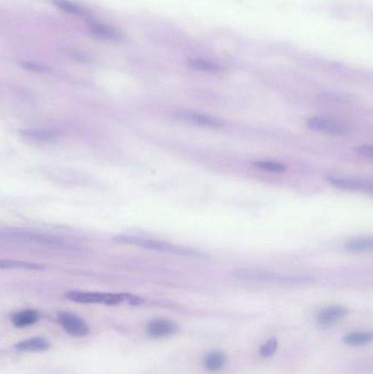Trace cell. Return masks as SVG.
<instances>
[{"label":"cell","mask_w":373,"mask_h":374,"mask_svg":"<svg viewBox=\"0 0 373 374\" xmlns=\"http://www.w3.org/2000/svg\"><path fill=\"white\" fill-rule=\"evenodd\" d=\"M0 241L10 243H33L54 247H66L67 244L56 237L36 231L22 229H0Z\"/></svg>","instance_id":"obj_1"},{"label":"cell","mask_w":373,"mask_h":374,"mask_svg":"<svg viewBox=\"0 0 373 374\" xmlns=\"http://www.w3.org/2000/svg\"><path fill=\"white\" fill-rule=\"evenodd\" d=\"M68 300L77 303H94V304H106L116 305L122 302H128L130 304H139L142 302L139 298L130 295H114V294H101V292H85V291H70L66 294Z\"/></svg>","instance_id":"obj_2"},{"label":"cell","mask_w":373,"mask_h":374,"mask_svg":"<svg viewBox=\"0 0 373 374\" xmlns=\"http://www.w3.org/2000/svg\"><path fill=\"white\" fill-rule=\"evenodd\" d=\"M116 242H120L123 244H128V245H134L138 247H142L146 250L151 251H159V252H170V253H177L182 255H196L197 253L194 251H189L183 247H178L175 245H172L170 243L159 241V240H153V239H146V237H139V236H117L114 239Z\"/></svg>","instance_id":"obj_3"},{"label":"cell","mask_w":373,"mask_h":374,"mask_svg":"<svg viewBox=\"0 0 373 374\" xmlns=\"http://www.w3.org/2000/svg\"><path fill=\"white\" fill-rule=\"evenodd\" d=\"M232 275L243 280H253V281H269V282H282V283H295V282H305L308 279L302 277H291L284 276L279 274L269 273L265 270L258 269H250L243 268L238 269L232 273Z\"/></svg>","instance_id":"obj_4"},{"label":"cell","mask_w":373,"mask_h":374,"mask_svg":"<svg viewBox=\"0 0 373 374\" xmlns=\"http://www.w3.org/2000/svg\"><path fill=\"white\" fill-rule=\"evenodd\" d=\"M307 125L313 131L335 136H345L350 132L347 124L343 123L341 120L323 116H313L308 118Z\"/></svg>","instance_id":"obj_5"},{"label":"cell","mask_w":373,"mask_h":374,"mask_svg":"<svg viewBox=\"0 0 373 374\" xmlns=\"http://www.w3.org/2000/svg\"><path fill=\"white\" fill-rule=\"evenodd\" d=\"M58 321L61 324V326L67 330L68 334L76 337H82L88 335L89 333L88 325L85 323L84 319H81L77 315L67 312H59Z\"/></svg>","instance_id":"obj_6"},{"label":"cell","mask_w":373,"mask_h":374,"mask_svg":"<svg viewBox=\"0 0 373 374\" xmlns=\"http://www.w3.org/2000/svg\"><path fill=\"white\" fill-rule=\"evenodd\" d=\"M177 117L183 120L190 121V123L205 126V127H222L223 121L211 115H207L203 113L192 112V111H183L177 113Z\"/></svg>","instance_id":"obj_7"},{"label":"cell","mask_w":373,"mask_h":374,"mask_svg":"<svg viewBox=\"0 0 373 374\" xmlns=\"http://www.w3.org/2000/svg\"><path fill=\"white\" fill-rule=\"evenodd\" d=\"M177 325L169 319H155L147 326V334L153 338H165L175 334Z\"/></svg>","instance_id":"obj_8"},{"label":"cell","mask_w":373,"mask_h":374,"mask_svg":"<svg viewBox=\"0 0 373 374\" xmlns=\"http://www.w3.org/2000/svg\"><path fill=\"white\" fill-rule=\"evenodd\" d=\"M327 181L331 185L337 188L346 190H360V192H371L372 184L368 181L350 179V178H341V176H329Z\"/></svg>","instance_id":"obj_9"},{"label":"cell","mask_w":373,"mask_h":374,"mask_svg":"<svg viewBox=\"0 0 373 374\" xmlns=\"http://www.w3.org/2000/svg\"><path fill=\"white\" fill-rule=\"evenodd\" d=\"M20 135L34 141H55L59 138L60 134L51 128H25L20 131Z\"/></svg>","instance_id":"obj_10"},{"label":"cell","mask_w":373,"mask_h":374,"mask_svg":"<svg viewBox=\"0 0 373 374\" xmlns=\"http://www.w3.org/2000/svg\"><path fill=\"white\" fill-rule=\"evenodd\" d=\"M347 310L343 307H329L322 310L319 314H317V323L321 326L333 325L335 322L340 321L342 317L346 315Z\"/></svg>","instance_id":"obj_11"},{"label":"cell","mask_w":373,"mask_h":374,"mask_svg":"<svg viewBox=\"0 0 373 374\" xmlns=\"http://www.w3.org/2000/svg\"><path fill=\"white\" fill-rule=\"evenodd\" d=\"M90 31L95 37L105 40H120L122 38L121 33L114 28L102 23H90Z\"/></svg>","instance_id":"obj_12"},{"label":"cell","mask_w":373,"mask_h":374,"mask_svg":"<svg viewBox=\"0 0 373 374\" xmlns=\"http://www.w3.org/2000/svg\"><path fill=\"white\" fill-rule=\"evenodd\" d=\"M16 348L20 351L40 352V351H45L50 348V343H48L44 338L34 337L30 339H25V341L17 344Z\"/></svg>","instance_id":"obj_13"},{"label":"cell","mask_w":373,"mask_h":374,"mask_svg":"<svg viewBox=\"0 0 373 374\" xmlns=\"http://www.w3.org/2000/svg\"><path fill=\"white\" fill-rule=\"evenodd\" d=\"M227 362L225 353L220 351H212L204 358V366L208 371H219L223 368Z\"/></svg>","instance_id":"obj_14"},{"label":"cell","mask_w":373,"mask_h":374,"mask_svg":"<svg viewBox=\"0 0 373 374\" xmlns=\"http://www.w3.org/2000/svg\"><path fill=\"white\" fill-rule=\"evenodd\" d=\"M39 321V314L38 312L33 311V310H26V311H22L16 313L12 316V323L17 327H26V326H30L35 324Z\"/></svg>","instance_id":"obj_15"},{"label":"cell","mask_w":373,"mask_h":374,"mask_svg":"<svg viewBox=\"0 0 373 374\" xmlns=\"http://www.w3.org/2000/svg\"><path fill=\"white\" fill-rule=\"evenodd\" d=\"M345 248L351 253H365L372 250L371 237H357L345 244Z\"/></svg>","instance_id":"obj_16"},{"label":"cell","mask_w":373,"mask_h":374,"mask_svg":"<svg viewBox=\"0 0 373 374\" xmlns=\"http://www.w3.org/2000/svg\"><path fill=\"white\" fill-rule=\"evenodd\" d=\"M371 341L372 334L370 331H354L344 338L345 344L349 346H363Z\"/></svg>","instance_id":"obj_17"},{"label":"cell","mask_w":373,"mask_h":374,"mask_svg":"<svg viewBox=\"0 0 373 374\" xmlns=\"http://www.w3.org/2000/svg\"><path fill=\"white\" fill-rule=\"evenodd\" d=\"M42 267L38 264L11 261V260H0V269H41Z\"/></svg>","instance_id":"obj_18"},{"label":"cell","mask_w":373,"mask_h":374,"mask_svg":"<svg viewBox=\"0 0 373 374\" xmlns=\"http://www.w3.org/2000/svg\"><path fill=\"white\" fill-rule=\"evenodd\" d=\"M254 165L260 170H264V171L273 172V173H282L287 170V168L282 164V163L275 162V161H268V160L255 161Z\"/></svg>","instance_id":"obj_19"},{"label":"cell","mask_w":373,"mask_h":374,"mask_svg":"<svg viewBox=\"0 0 373 374\" xmlns=\"http://www.w3.org/2000/svg\"><path fill=\"white\" fill-rule=\"evenodd\" d=\"M52 3L56 6L57 8L67 13H71V15L76 16L84 15V10H82L79 6L69 2V0H52Z\"/></svg>","instance_id":"obj_20"},{"label":"cell","mask_w":373,"mask_h":374,"mask_svg":"<svg viewBox=\"0 0 373 374\" xmlns=\"http://www.w3.org/2000/svg\"><path fill=\"white\" fill-rule=\"evenodd\" d=\"M189 64L193 68H195V69H198V70L212 71V72H217L221 70L220 66L212 64L210 62H207V60H203V59H192Z\"/></svg>","instance_id":"obj_21"},{"label":"cell","mask_w":373,"mask_h":374,"mask_svg":"<svg viewBox=\"0 0 373 374\" xmlns=\"http://www.w3.org/2000/svg\"><path fill=\"white\" fill-rule=\"evenodd\" d=\"M278 347V343L277 339L276 338H271L269 341H267L263 346L260 347L259 349V355L263 358H269L272 357L274 353L277 350Z\"/></svg>","instance_id":"obj_22"},{"label":"cell","mask_w":373,"mask_h":374,"mask_svg":"<svg viewBox=\"0 0 373 374\" xmlns=\"http://www.w3.org/2000/svg\"><path fill=\"white\" fill-rule=\"evenodd\" d=\"M21 65L24 67V68H26V69H29V70H32V71H35V72H42V71H44L45 70V68L44 67H42V66H40V65H38V64H34V63H21Z\"/></svg>","instance_id":"obj_23"},{"label":"cell","mask_w":373,"mask_h":374,"mask_svg":"<svg viewBox=\"0 0 373 374\" xmlns=\"http://www.w3.org/2000/svg\"><path fill=\"white\" fill-rule=\"evenodd\" d=\"M358 153H360L364 156H368V158H371L373 155V149L370 146H361L356 149Z\"/></svg>","instance_id":"obj_24"}]
</instances>
